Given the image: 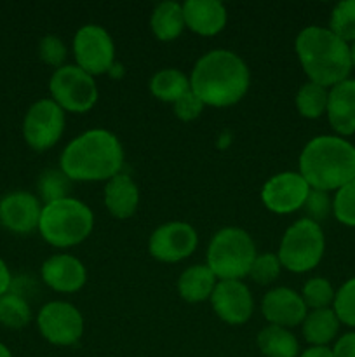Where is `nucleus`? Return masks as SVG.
Masks as SVG:
<instances>
[{
	"instance_id": "obj_32",
	"label": "nucleus",
	"mask_w": 355,
	"mask_h": 357,
	"mask_svg": "<svg viewBox=\"0 0 355 357\" xmlns=\"http://www.w3.org/2000/svg\"><path fill=\"white\" fill-rule=\"evenodd\" d=\"M333 215L341 225L355 229V180L334 192Z\"/></svg>"
},
{
	"instance_id": "obj_38",
	"label": "nucleus",
	"mask_w": 355,
	"mask_h": 357,
	"mask_svg": "<svg viewBox=\"0 0 355 357\" xmlns=\"http://www.w3.org/2000/svg\"><path fill=\"white\" fill-rule=\"evenodd\" d=\"M10 288H13V275H10V271L6 261L0 258V296L9 293Z\"/></svg>"
},
{
	"instance_id": "obj_8",
	"label": "nucleus",
	"mask_w": 355,
	"mask_h": 357,
	"mask_svg": "<svg viewBox=\"0 0 355 357\" xmlns=\"http://www.w3.org/2000/svg\"><path fill=\"white\" fill-rule=\"evenodd\" d=\"M49 93L52 101L72 114H86L97 101L94 77L84 72L80 66L68 63L52 72L49 79Z\"/></svg>"
},
{
	"instance_id": "obj_19",
	"label": "nucleus",
	"mask_w": 355,
	"mask_h": 357,
	"mask_svg": "<svg viewBox=\"0 0 355 357\" xmlns=\"http://www.w3.org/2000/svg\"><path fill=\"white\" fill-rule=\"evenodd\" d=\"M184 24L200 37H214L228 21L225 3L219 0H187L183 3Z\"/></svg>"
},
{
	"instance_id": "obj_20",
	"label": "nucleus",
	"mask_w": 355,
	"mask_h": 357,
	"mask_svg": "<svg viewBox=\"0 0 355 357\" xmlns=\"http://www.w3.org/2000/svg\"><path fill=\"white\" fill-rule=\"evenodd\" d=\"M103 202L113 218L127 220L138 211L139 188L131 174L118 173L104 183Z\"/></svg>"
},
{
	"instance_id": "obj_10",
	"label": "nucleus",
	"mask_w": 355,
	"mask_h": 357,
	"mask_svg": "<svg viewBox=\"0 0 355 357\" xmlns=\"http://www.w3.org/2000/svg\"><path fill=\"white\" fill-rule=\"evenodd\" d=\"M65 110L51 98L35 101L23 119L24 142L35 152H45L61 139L65 132Z\"/></svg>"
},
{
	"instance_id": "obj_24",
	"label": "nucleus",
	"mask_w": 355,
	"mask_h": 357,
	"mask_svg": "<svg viewBox=\"0 0 355 357\" xmlns=\"http://www.w3.org/2000/svg\"><path fill=\"white\" fill-rule=\"evenodd\" d=\"M256 344L260 352L265 357H298L299 344L298 338L287 330L281 326H265L258 333Z\"/></svg>"
},
{
	"instance_id": "obj_16",
	"label": "nucleus",
	"mask_w": 355,
	"mask_h": 357,
	"mask_svg": "<svg viewBox=\"0 0 355 357\" xmlns=\"http://www.w3.org/2000/svg\"><path fill=\"white\" fill-rule=\"evenodd\" d=\"M261 314L268 324L281 328H294L305 321L308 307L298 291L285 286L271 288L261 300Z\"/></svg>"
},
{
	"instance_id": "obj_23",
	"label": "nucleus",
	"mask_w": 355,
	"mask_h": 357,
	"mask_svg": "<svg viewBox=\"0 0 355 357\" xmlns=\"http://www.w3.org/2000/svg\"><path fill=\"white\" fill-rule=\"evenodd\" d=\"M150 28L160 42H171L180 37L187 28L183 3H178L174 0H164L157 3L150 16Z\"/></svg>"
},
{
	"instance_id": "obj_5",
	"label": "nucleus",
	"mask_w": 355,
	"mask_h": 357,
	"mask_svg": "<svg viewBox=\"0 0 355 357\" xmlns=\"http://www.w3.org/2000/svg\"><path fill=\"white\" fill-rule=\"evenodd\" d=\"M94 229V213L86 202L75 197H63L44 204L38 222L42 239L52 248L66 250L79 246Z\"/></svg>"
},
{
	"instance_id": "obj_18",
	"label": "nucleus",
	"mask_w": 355,
	"mask_h": 357,
	"mask_svg": "<svg viewBox=\"0 0 355 357\" xmlns=\"http://www.w3.org/2000/svg\"><path fill=\"white\" fill-rule=\"evenodd\" d=\"M327 121L341 138L355 135V79H345L329 89Z\"/></svg>"
},
{
	"instance_id": "obj_3",
	"label": "nucleus",
	"mask_w": 355,
	"mask_h": 357,
	"mask_svg": "<svg viewBox=\"0 0 355 357\" xmlns=\"http://www.w3.org/2000/svg\"><path fill=\"white\" fill-rule=\"evenodd\" d=\"M298 173L313 190H340L355 180V145L338 135L315 136L299 153Z\"/></svg>"
},
{
	"instance_id": "obj_25",
	"label": "nucleus",
	"mask_w": 355,
	"mask_h": 357,
	"mask_svg": "<svg viewBox=\"0 0 355 357\" xmlns=\"http://www.w3.org/2000/svg\"><path fill=\"white\" fill-rule=\"evenodd\" d=\"M188 91H190V77L178 68L159 70L150 79V93L164 103H176Z\"/></svg>"
},
{
	"instance_id": "obj_11",
	"label": "nucleus",
	"mask_w": 355,
	"mask_h": 357,
	"mask_svg": "<svg viewBox=\"0 0 355 357\" xmlns=\"http://www.w3.org/2000/svg\"><path fill=\"white\" fill-rule=\"evenodd\" d=\"M37 328L51 345L70 347L82 338L84 316L73 303L54 300L38 310Z\"/></svg>"
},
{
	"instance_id": "obj_13",
	"label": "nucleus",
	"mask_w": 355,
	"mask_h": 357,
	"mask_svg": "<svg viewBox=\"0 0 355 357\" xmlns=\"http://www.w3.org/2000/svg\"><path fill=\"white\" fill-rule=\"evenodd\" d=\"M310 190V185L298 171H284L265 181L261 202L275 215H291L303 209Z\"/></svg>"
},
{
	"instance_id": "obj_4",
	"label": "nucleus",
	"mask_w": 355,
	"mask_h": 357,
	"mask_svg": "<svg viewBox=\"0 0 355 357\" xmlns=\"http://www.w3.org/2000/svg\"><path fill=\"white\" fill-rule=\"evenodd\" d=\"M294 51L310 82L331 89L350 77V44L329 28L317 24L303 28L294 40Z\"/></svg>"
},
{
	"instance_id": "obj_40",
	"label": "nucleus",
	"mask_w": 355,
	"mask_h": 357,
	"mask_svg": "<svg viewBox=\"0 0 355 357\" xmlns=\"http://www.w3.org/2000/svg\"><path fill=\"white\" fill-rule=\"evenodd\" d=\"M0 357H13V352H10L9 347H7L6 344H2V342H0Z\"/></svg>"
},
{
	"instance_id": "obj_34",
	"label": "nucleus",
	"mask_w": 355,
	"mask_h": 357,
	"mask_svg": "<svg viewBox=\"0 0 355 357\" xmlns=\"http://www.w3.org/2000/svg\"><path fill=\"white\" fill-rule=\"evenodd\" d=\"M66 54H68V49H66L63 38H59L58 35H45L38 42V56H40V59L45 65L54 66L56 70L66 65Z\"/></svg>"
},
{
	"instance_id": "obj_17",
	"label": "nucleus",
	"mask_w": 355,
	"mask_h": 357,
	"mask_svg": "<svg viewBox=\"0 0 355 357\" xmlns=\"http://www.w3.org/2000/svg\"><path fill=\"white\" fill-rule=\"evenodd\" d=\"M40 278L47 288L56 293H77L86 286V265L77 257L68 253H58L49 257L42 264Z\"/></svg>"
},
{
	"instance_id": "obj_28",
	"label": "nucleus",
	"mask_w": 355,
	"mask_h": 357,
	"mask_svg": "<svg viewBox=\"0 0 355 357\" xmlns=\"http://www.w3.org/2000/svg\"><path fill=\"white\" fill-rule=\"evenodd\" d=\"M299 295H301L308 310L331 309L334 296H336V289L333 288L331 281H327L326 278H312L303 284Z\"/></svg>"
},
{
	"instance_id": "obj_29",
	"label": "nucleus",
	"mask_w": 355,
	"mask_h": 357,
	"mask_svg": "<svg viewBox=\"0 0 355 357\" xmlns=\"http://www.w3.org/2000/svg\"><path fill=\"white\" fill-rule=\"evenodd\" d=\"M329 30L347 44L355 42V0H341L334 6Z\"/></svg>"
},
{
	"instance_id": "obj_37",
	"label": "nucleus",
	"mask_w": 355,
	"mask_h": 357,
	"mask_svg": "<svg viewBox=\"0 0 355 357\" xmlns=\"http://www.w3.org/2000/svg\"><path fill=\"white\" fill-rule=\"evenodd\" d=\"M331 351L333 357H355V331H348L338 337Z\"/></svg>"
},
{
	"instance_id": "obj_27",
	"label": "nucleus",
	"mask_w": 355,
	"mask_h": 357,
	"mask_svg": "<svg viewBox=\"0 0 355 357\" xmlns=\"http://www.w3.org/2000/svg\"><path fill=\"white\" fill-rule=\"evenodd\" d=\"M31 321L28 300L16 291L0 296V324L10 330H21Z\"/></svg>"
},
{
	"instance_id": "obj_41",
	"label": "nucleus",
	"mask_w": 355,
	"mask_h": 357,
	"mask_svg": "<svg viewBox=\"0 0 355 357\" xmlns=\"http://www.w3.org/2000/svg\"><path fill=\"white\" fill-rule=\"evenodd\" d=\"M350 58H352V68H355V42L350 44Z\"/></svg>"
},
{
	"instance_id": "obj_6",
	"label": "nucleus",
	"mask_w": 355,
	"mask_h": 357,
	"mask_svg": "<svg viewBox=\"0 0 355 357\" xmlns=\"http://www.w3.org/2000/svg\"><path fill=\"white\" fill-rule=\"evenodd\" d=\"M256 255V244L249 232L239 227H225L212 236L205 265L218 281H242L249 275Z\"/></svg>"
},
{
	"instance_id": "obj_30",
	"label": "nucleus",
	"mask_w": 355,
	"mask_h": 357,
	"mask_svg": "<svg viewBox=\"0 0 355 357\" xmlns=\"http://www.w3.org/2000/svg\"><path fill=\"white\" fill-rule=\"evenodd\" d=\"M37 188L40 192V197L47 204V202L58 201V199L70 197L72 180L61 169H49L38 178Z\"/></svg>"
},
{
	"instance_id": "obj_31",
	"label": "nucleus",
	"mask_w": 355,
	"mask_h": 357,
	"mask_svg": "<svg viewBox=\"0 0 355 357\" xmlns=\"http://www.w3.org/2000/svg\"><path fill=\"white\" fill-rule=\"evenodd\" d=\"M333 310L341 324L348 328H355V278L345 281L336 289Z\"/></svg>"
},
{
	"instance_id": "obj_39",
	"label": "nucleus",
	"mask_w": 355,
	"mask_h": 357,
	"mask_svg": "<svg viewBox=\"0 0 355 357\" xmlns=\"http://www.w3.org/2000/svg\"><path fill=\"white\" fill-rule=\"evenodd\" d=\"M298 357H333L331 347H317V345H310L303 352H299Z\"/></svg>"
},
{
	"instance_id": "obj_36",
	"label": "nucleus",
	"mask_w": 355,
	"mask_h": 357,
	"mask_svg": "<svg viewBox=\"0 0 355 357\" xmlns=\"http://www.w3.org/2000/svg\"><path fill=\"white\" fill-rule=\"evenodd\" d=\"M204 107L205 105L202 103L200 98H198L191 89L188 91V93H184L183 96L176 101V103H173L174 115H176V117L183 122L195 121V119L202 114Z\"/></svg>"
},
{
	"instance_id": "obj_15",
	"label": "nucleus",
	"mask_w": 355,
	"mask_h": 357,
	"mask_svg": "<svg viewBox=\"0 0 355 357\" xmlns=\"http://www.w3.org/2000/svg\"><path fill=\"white\" fill-rule=\"evenodd\" d=\"M42 208L40 199L30 192H9L0 199V225L17 236H28L38 230Z\"/></svg>"
},
{
	"instance_id": "obj_1",
	"label": "nucleus",
	"mask_w": 355,
	"mask_h": 357,
	"mask_svg": "<svg viewBox=\"0 0 355 357\" xmlns=\"http://www.w3.org/2000/svg\"><path fill=\"white\" fill-rule=\"evenodd\" d=\"M249 86V66L228 49L205 52L197 59L190 73V89L205 107H232L246 96Z\"/></svg>"
},
{
	"instance_id": "obj_26",
	"label": "nucleus",
	"mask_w": 355,
	"mask_h": 357,
	"mask_svg": "<svg viewBox=\"0 0 355 357\" xmlns=\"http://www.w3.org/2000/svg\"><path fill=\"white\" fill-rule=\"evenodd\" d=\"M327 100H329V89L308 80L301 84L296 93V110L301 117L313 121L326 115Z\"/></svg>"
},
{
	"instance_id": "obj_7",
	"label": "nucleus",
	"mask_w": 355,
	"mask_h": 357,
	"mask_svg": "<svg viewBox=\"0 0 355 357\" xmlns=\"http://www.w3.org/2000/svg\"><path fill=\"white\" fill-rule=\"evenodd\" d=\"M324 251H326V236L322 227L305 216L285 229L277 257L282 268L292 274H305L320 264Z\"/></svg>"
},
{
	"instance_id": "obj_9",
	"label": "nucleus",
	"mask_w": 355,
	"mask_h": 357,
	"mask_svg": "<svg viewBox=\"0 0 355 357\" xmlns=\"http://www.w3.org/2000/svg\"><path fill=\"white\" fill-rule=\"evenodd\" d=\"M73 58L89 75L110 73L115 65V42L100 24H84L73 35Z\"/></svg>"
},
{
	"instance_id": "obj_22",
	"label": "nucleus",
	"mask_w": 355,
	"mask_h": 357,
	"mask_svg": "<svg viewBox=\"0 0 355 357\" xmlns=\"http://www.w3.org/2000/svg\"><path fill=\"white\" fill-rule=\"evenodd\" d=\"M340 326L341 323L334 314L333 307L331 309L308 310L305 321L301 323V333L308 345L329 347L331 342L338 338Z\"/></svg>"
},
{
	"instance_id": "obj_21",
	"label": "nucleus",
	"mask_w": 355,
	"mask_h": 357,
	"mask_svg": "<svg viewBox=\"0 0 355 357\" xmlns=\"http://www.w3.org/2000/svg\"><path fill=\"white\" fill-rule=\"evenodd\" d=\"M218 284V278L207 265H191L181 272L178 279V293L188 303H202L211 298Z\"/></svg>"
},
{
	"instance_id": "obj_12",
	"label": "nucleus",
	"mask_w": 355,
	"mask_h": 357,
	"mask_svg": "<svg viewBox=\"0 0 355 357\" xmlns=\"http://www.w3.org/2000/svg\"><path fill=\"white\" fill-rule=\"evenodd\" d=\"M198 246L197 230L187 222H167L157 227L148 241V251L157 261L178 264L195 253Z\"/></svg>"
},
{
	"instance_id": "obj_2",
	"label": "nucleus",
	"mask_w": 355,
	"mask_h": 357,
	"mask_svg": "<svg viewBox=\"0 0 355 357\" xmlns=\"http://www.w3.org/2000/svg\"><path fill=\"white\" fill-rule=\"evenodd\" d=\"M124 167V149L108 129H89L75 136L59 155V169L72 181H108Z\"/></svg>"
},
{
	"instance_id": "obj_14",
	"label": "nucleus",
	"mask_w": 355,
	"mask_h": 357,
	"mask_svg": "<svg viewBox=\"0 0 355 357\" xmlns=\"http://www.w3.org/2000/svg\"><path fill=\"white\" fill-rule=\"evenodd\" d=\"M209 300L216 316L230 326L246 324L254 312L253 293L244 281H218Z\"/></svg>"
},
{
	"instance_id": "obj_33",
	"label": "nucleus",
	"mask_w": 355,
	"mask_h": 357,
	"mask_svg": "<svg viewBox=\"0 0 355 357\" xmlns=\"http://www.w3.org/2000/svg\"><path fill=\"white\" fill-rule=\"evenodd\" d=\"M282 265L275 253L256 255L253 265H251L249 278L258 284H271L281 275Z\"/></svg>"
},
{
	"instance_id": "obj_35",
	"label": "nucleus",
	"mask_w": 355,
	"mask_h": 357,
	"mask_svg": "<svg viewBox=\"0 0 355 357\" xmlns=\"http://www.w3.org/2000/svg\"><path fill=\"white\" fill-rule=\"evenodd\" d=\"M303 209H306V215H308L306 218L320 223L333 213V197H331L329 192L313 190L312 188Z\"/></svg>"
}]
</instances>
